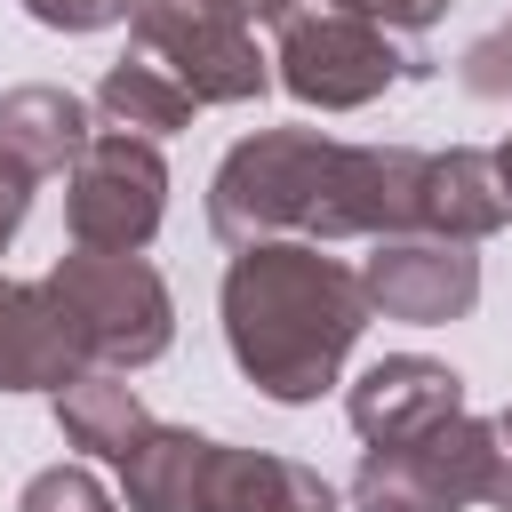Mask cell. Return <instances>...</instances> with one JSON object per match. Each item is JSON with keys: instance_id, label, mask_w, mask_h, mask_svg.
Returning <instances> with one entry per match:
<instances>
[{"instance_id": "6da1fadb", "label": "cell", "mask_w": 512, "mask_h": 512, "mask_svg": "<svg viewBox=\"0 0 512 512\" xmlns=\"http://www.w3.org/2000/svg\"><path fill=\"white\" fill-rule=\"evenodd\" d=\"M368 328V288L360 272H344L336 256H320L312 240H256L224 264V344L232 368L280 400L304 408L336 384V368L352 360Z\"/></svg>"}, {"instance_id": "7a4b0ae2", "label": "cell", "mask_w": 512, "mask_h": 512, "mask_svg": "<svg viewBox=\"0 0 512 512\" xmlns=\"http://www.w3.org/2000/svg\"><path fill=\"white\" fill-rule=\"evenodd\" d=\"M336 160L344 144L320 128H256L224 152L216 184H208V224L224 248H256V240H328V200H336Z\"/></svg>"}, {"instance_id": "3957f363", "label": "cell", "mask_w": 512, "mask_h": 512, "mask_svg": "<svg viewBox=\"0 0 512 512\" xmlns=\"http://www.w3.org/2000/svg\"><path fill=\"white\" fill-rule=\"evenodd\" d=\"M48 296L64 304L80 352L96 368H152L176 344V304L168 280L144 256H104V248H72L48 272Z\"/></svg>"}, {"instance_id": "277c9868", "label": "cell", "mask_w": 512, "mask_h": 512, "mask_svg": "<svg viewBox=\"0 0 512 512\" xmlns=\"http://www.w3.org/2000/svg\"><path fill=\"white\" fill-rule=\"evenodd\" d=\"M272 64H280V88H288L296 104H320V112H352V104L384 96L392 80L424 72V56L392 48V32H384V24L344 16V8L288 16V32H280V56H272Z\"/></svg>"}, {"instance_id": "5b68a950", "label": "cell", "mask_w": 512, "mask_h": 512, "mask_svg": "<svg viewBox=\"0 0 512 512\" xmlns=\"http://www.w3.org/2000/svg\"><path fill=\"white\" fill-rule=\"evenodd\" d=\"M136 48L192 96V104H248L264 96V56L248 40V24L224 0H136Z\"/></svg>"}, {"instance_id": "8992f818", "label": "cell", "mask_w": 512, "mask_h": 512, "mask_svg": "<svg viewBox=\"0 0 512 512\" xmlns=\"http://www.w3.org/2000/svg\"><path fill=\"white\" fill-rule=\"evenodd\" d=\"M168 216V160L144 144V136H120V128H96V144L72 160V184H64V224H72V248H104V256H136Z\"/></svg>"}, {"instance_id": "52a82bcc", "label": "cell", "mask_w": 512, "mask_h": 512, "mask_svg": "<svg viewBox=\"0 0 512 512\" xmlns=\"http://www.w3.org/2000/svg\"><path fill=\"white\" fill-rule=\"evenodd\" d=\"M488 504V424L448 416L416 440L368 448L352 472V512H464Z\"/></svg>"}, {"instance_id": "ba28073f", "label": "cell", "mask_w": 512, "mask_h": 512, "mask_svg": "<svg viewBox=\"0 0 512 512\" xmlns=\"http://www.w3.org/2000/svg\"><path fill=\"white\" fill-rule=\"evenodd\" d=\"M360 288H368V312L440 328V320H464L480 304V256L464 240L400 232V240H376V256L360 264Z\"/></svg>"}, {"instance_id": "9c48e42d", "label": "cell", "mask_w": 512, "mask_h": 512, "mask_svg": "<svg viewBox=\"0 0 512 512\" xmlns=\"http://www.w3.org/2000/svg\"><path fill=\"white\" fill-rule=\"evenodd\" d=\"M344 416H352V432L368 448H392V440H416V432L464 416V376L440 368V360H424V352H392V360H376L352 384Z\"/></svg>"}, {"instance_id": "30bf717a", "label": "cell", "mask_w": 512, "mask_h": 512, "mask_svg": "<svg viewBox=\"0 0 512 512\" xmlns=\"http://www.w3.org/2000/svg\"><path fill=\"white\" fill-rule=\"evenodd\" d=\"M72 376H88V352L48 280H0V392H64Z\"/></svg>"}, {"instance_id": "8fae6325", "label": "cell", "mask_w": 512, "mask_h": 512, "mask_svg": "<svg viewBox=\"0 0 512 512\" xmlns=\"http://www.w3.org/2000/svg\"><path fill=\"white\" fill-rule=\"evenodd\" d=\"M192 512H336V488H328L312 464H288V456L224 448V440H216Z\"/></svg>"}, {"instance_id": "7c38bea8", "label": "cell", "mask_w": 512, "mask_h": 512, "mask_svg": "<svg viewBox=\"0 0 512 512\" xmlns=\"http://www.w3.org/2000/svg\"><path fill=\"white\" fill-rule=\"evenodd\" d=\"M88 144H96V128H88V104H80L72 88L32 80V88H8V96H0V160H16L24 176L72 168Z\"/></svg>"}, {"instance_id": "4fadbf2b", "label": "cell", "mask_w": 512, "mask_h": 512, "mask_svg": "<svg viewBox=\"0 0 512 512\" xmlns=\"http://www.w3.org/2000/svg\"><path fill=\"white\" fill-rule=\"evenodd\" d=\"M504 216H512V200H504V184H496V152H472V144H456V152H432V168H424V232L432 240H488V232H504Z\"/></svg>"}, {"instance_id": "5bb4252c", "label": "cell", "mask_w": 512, "mask_h": 512, "mask_svg": "<svg viewBox=\"0 0 512 512\" xmlns=\"http://www.w3.org/2000/svg\"><path fill=\"white\" fill-rule=\"evenodd\" d=\"M208 456H216L208 432H192V424H144V440L120 456V496H128V512H192Z\"/></svg>"}, {"instance_id": "9a60e30c", "label": "cell", "mask_w": 512, "mask_h": 512, "mask_svg": "<svg viewBox=\"0 0 512 512\" xmlns=\"http://www.w3.org/2000/svg\"><path fill=\"white\" fill-rule=\"evenodd\" d=\"M144 400H136V384L120 376V368H88V376H72L64 392H56V432L72 440V448H88V456H128L136 440H144Z\"/></svg>"}, {"instance_id": "2e32d148", "label": "cell", "mask_w": 512, "mask_h": 512, "mask_svg": "<svg viewBox=\"0 0 512 512\" xmlns=\"http://www.w3.org/2000/svg\"><path fill=\"white\" fill-rule=\"evenodd\" d=\"M96 112H104V128H120V136H176L184 120H192V96L152 64V56H120L104 80H96Z\"/></svg>"}, {"instance_id": "e0dca14e", "label": "cell", "mask_w": 512, "mask_h": 512, "mask_svg": "<svg viewBox=\"0 0 512 512\" xmlns=\"http://www.w3.org/2000/svg\"><path fill=\"white\" fill-rule=\"evenodd\" d=\"M16 512H112V496H104L96 472H80V464H48V472L24 480Z\"/></svg>"}, {"instance_id": "ac0fdd59", "label": "cell", "mask_w": 512, "mask_h": 512, "mask_svg": "<svg viewBox=\"0 0 512 512\" xmlns=\"http://www.w3.org/2000/svg\"><path fill=\"white\" fill-rule=\"evenodd\" d=\"M464 88H472V96H488V104H496V96H512V16H504L488 40H472V48H464Z\"/></svg>"}, {"instance_id": "d6986e66", "label": "cell", "mask_w": 512, "mask_h": 512, "mask_svg": "<svg viewBox=\"0 0 512 512\" xmlns=\"http://www.w3.org/2000/svg\"><path fill=\"white\" fill-rule=\"evenodd\" d=\"M24 16L48 32H104V24L136 16V0H24Z\"/></svg>"}, {"instance_id": "ffe728a7", "label": "cell", "mask_w": 512, "mask_h": 512, "mask_svg": "<svg viewBox=\"0 0 512 512\" xmlns=\"http://www.w3.org/2000/svg\"><path fill=\"white\" fill-rule=\"evenodd\" d=\"M328 8L368 16V24H384V32H424V24L448 16V0H328Z\"/></svg>"}, {"instance_id": "44dd1931", "label": "cell", "mask_w": 512, "mask_h": 512, "mask_svg": "<svg viewBox=\"0 0 512 512\" xmlns=\"http://www.w3.org/2000/svg\"><path fill=\"white\" fill-rule=\"evenodd\" d=\"M488 504L512 512V400L488 416Z\"/></svg>"}, {"instance_id": "7402d4cb", "label": "cell", "mask_w": 512, "mask_h": 512, "mask_svg": "<svg viewBox=\"0 0 512 512\" xmlns=\"http://www.w3.org/2000/svg\"><path fill=\"white\" fill-rule=\"evenodd\" d=\"M24 208H32V176H24L16 160H0V248L16 240V224H24Z\"/></svg>"}, {"instance_id": "603a6c76", "label": "cell", "mask_w": 512, "mask_h": 512, "mask_svg": "<svg viewBox=\"0 0 512 512\" xmlns=\"http://www.w3.org/2000/svg\"><path fill=\"white\" fill-rule=\"evenodd\" d=\"M224 8H232L240 24H288V16H296V0H224Z\"/></svg>"}, {"instance_id": "cb8c5ba5", "label": "cell", "mask_w": 512, "mask_h": 512, "mask_svg": "<svg viewBox=\"0 0 512 512\" xmlns=\"http://www.w3.org/2000/svg\"><path fill=\"white\" fill-rule=\"evenodd\" d=\"M496 184H504V200H512V136H504V152H496Z\"/></svg>"}]
</instances>
